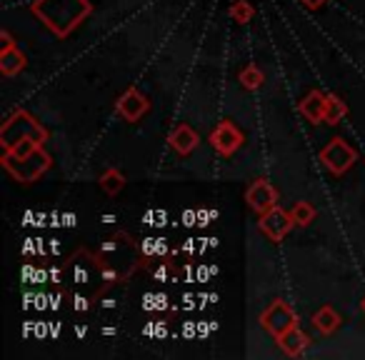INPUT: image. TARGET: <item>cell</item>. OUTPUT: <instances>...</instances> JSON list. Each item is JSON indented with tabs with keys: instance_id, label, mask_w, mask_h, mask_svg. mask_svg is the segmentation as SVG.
Wrapping results in <instances>:
<instances>
[{
	"instance_id": "obj_22",
	"label": "cell",
	"mask_w": 365,
	"mask_h": 360,
	"mask_svg": "<svg viewBox=\"0 0 365 360\" xmlns=\"http://www.w3.org/2000/svg\"><path fill=\"white\" fill-rule=\"evenodd\" d=\"M363 310H365V298H363Z\"/></svg>"
},
{
	"instance_id": "obj_21",
	"label": "cell",
	"mask_w": 365,
	"mask_h": 360,
	"mask_svg": "<svg viewBox=\"0 0 365 360\" xmlns=\"http://www.w3.org/2000/svg\"><path fill=\"white\" fill-rule=\"evenodd\" d=\"M300 3H305L308 8H320L325 3V0H300Z\"/></svg>"
},
{
	"instance_id": "obj_20",
	"label": "cell",
	"mask_w": 365,
	"mask_h": 360,
	"mask_svg": "<svg viewBox=\"0 0 365 360\" xmlns=\"http://www.w3.org/2000/svg\"><path fill=\"white\" fill-rule=\"evenodd\" d=\"M0 41H3V46H0V53H3V51H11V48H16V43H13V38H11V33H8V31L0 33Z\"/></svg>"
},
{
	"instance_id": "obj_18",
	"label": "cell",
	"mask_w": 365,
	"mask_h": 360,
	"mask_svg": "<svg viewBox=\"0 0 365 360\" xmlns=\"http://www.w3.org/2000/svg\"><path fill=\"white\" fill-rule=\"evenodd\" d=\"M238 81L243 83V88H248V91H255V88L263 86L265 78H263V73H260L255 66H248V68H243V71H240Z\"/></svg>"
},
{
	"instance_id": "obj_9",
	"label": "cell",
	"mask_w": 365,
	"mask_h": 360,
	"mask_svg": "<svg viewBox=\"0 0 365 360\" xmlns=\"http://www.w3.org/2000/svg\"><path fill=\"white\" fill-rule=\"evenodd\" d=\"M148 110H150V103H148V98L140 96L135 88H130V91H128L125 96L118 101V113H120V115L125 118L128 123L140 120V118L145 115Z\"/></svg>"
},
{
	"instance_id": "obj_7",
	"label": "cell",
	"mask_w": 365,
	"mask_h": 360,
	"mask_svg": "<svg viewBox=\"0 0 365 360\" xmlns=\"http://www.w3.org/2000/svg\"><path fill=\"white\" fill-rule=\"evenodd\" d=\"M245 200H248L250 210L258 215H265L268 210H273L275 205H278V193H275V188L268 183V180H255L253 185L248 188V193H245Z\"/></svg>"
},
{
	"instance_id": "obj_17",
	"label": "cell",
	"mask_w": 365,
	"mask_h": 360,
	"mask_svg": "<svg viewBox=\"0 0 365 360\" xmlns=\"http://www.w3.org/2000/svg\"><path fill=\"white\" fill-rule=\"evenodd\" d=\"M290 218H293L295 225H310L315 218V208L310 203H305V200H300V203H295L290 208Z\"/></svg>"
},
{
	"instance_id": "obj_13",
	"label": "cell",
	"mask_w": 365,
	"mask_h": 360,
	"mask_svg": "<svg viewBox=\"0 0 365 360\" xmlns=\"http://www.w3.org/2000/svg\"><path fill=\"white\" fill-rule=\"evenodd\" d=\"M338 325H340V315L335 313L333 308H320L318 313L313 315V328L318 330V333H323V335H330V333H335L338 330Z\"/></svg>"
},
{
	"instance_id": "obj_12",
	"label": "cell",
	"mask_w": 365,
	"mask_h": 360,
	"mask_svg": "<svg viewBox=\"0 0 365 360\" xmlns=\"http://www.w3.org/2000/svg\"><path fill=\"white\" fill-rule=\"evenodd\" d=\"M278 343H280V348H283L285 353H288V355H293V358H295V355H300V353H303V350H305V345H308L310 340H308V335H305L303 330L298 328V325H293V328H290V330H285V333L280 335V338H278Z\"/></svg>"
},
{
	"instance_id": "obj_5",
	"label": "cell",
	"mask_w": 365,
	"mask_h": 360,
	"mask_svg": "<svg viewBox=\"0 0 365 360\" xmlns=\"http://www.w3.org/2000/svg\"><path fill=\"white\" fill-rule=\"evenodd\" d=\"M295 323H298V318H295L293 308H290L285 300H275V303L260 315V325H263L265 330H270L275 338H280V335L293 328Z\"/></svg>"
},
{
	"instance_id": "obj_6",
	"label": "cell",
	"mask_w": 365,
	"mask_h": 360,
	"mask_svg": "<svg viewBox=\"0 0 365 360\" xmlns=\"http://www.w3.org/2000/svg\"><path fill=\"white\" fill-rule=\"evenodd\" d=\"M293 225L295 223H293V218H290V213H285L283 208H278V205H275L273 210H268L265 215H260L258 228L263 230V233L268 235L273 243H280V240L290 233V228H293Z\"/></svg>"
},
{
	"instance_id": "obj_10",
	"label": "cell",
	"mask_w": 365,
	"mask_h": 360,
	"mask_svg": "<svg viewBox=\"0 0 365 360\" xmlns=\"http://www.w3.org/2000/svg\"><path fill=\"white\" fill-rule=\"evenodd\" d=\"M325 101H328L325 93L310 91L308 96L303 98V103H300V113H303L310 123L320 125V123H325Z\"/></svg>"
},
{
	"instance_id": "obj_15",
	"label": "cell",
	"mask_w": 365,
	"mask_h": 360,
	"mask_svg": "<svg viewBox=\"0 0 365 360\" xmlns=\"http://www.w3.org/2000/svg\"><path fill=\"white\" fill-rule=\"evenodd\" d=\"M345 113H348L345 103L335 96H328V101H325V123H328V125H338L345 118Z\"/></svg>"
},
{
	"instance_id": "obj_8",
	"label": "cell",
	"mask_w": 365,
	"mask_h": 360,
	"mask_svg": "<svg viewBox=\"0 0 365 360\" xmlns=\"http://www.w3.org/2000/svg\"><path fill=\"white\" fill-rule=\"evenodd\" d=\"M210 145H213L220 155H233V153L243 145V133H240L230 120H225L210 133Z\"/></svg>"
},
{
	"instance_id": "obj_1",
	"label": "cell",
	"mask_w": 365,
	"mask_h": 360,
	"mask_svg": "<svg viewBox=\"0 0 365 360\" xmlns=\"http://www.w3.org/2000/svg\"><path fill=\"white\" fill-rule=\"evenodd\" d=\"M93 6L88 0H36L33 16H38L58 38H68L88 16Z\"/></svg>"
},
{
	"instance_id": "obj_19",
	"label": "cell",
	"mask_w": 365,
	"mask_h": 360,
	"mask_svg": "<svg viewBox=\"0 0 365 360\" xmlns=\"http://www.w3.org/2000/svg\"><path fill=\"white\" fill-rule=\"evenodd\" d=\"M230 18H233L235 23H240V26H245V23L253 18V6H250L248 0H238V3L230 6Z\"/></svg>"
},
{
	"instance_id": "obj_4",
	"label": "cell",
	"mask_w": 365,
	"mask_h": 360,
	"mask_svg": "<svg viewBox=\"0 0 365 360\" xmlns=\"http://www.w3.org/2000/svg\"><path fill=\"white\" fill-rule=\"evenodd\" d=\"M320 160L328 165L330 173L340 175V173L350 170V165L358 160V153H355L343 138H333V140L323 148V153H320Z\"/></svg>"
},
{
	"instance_id": "obj_14",
	"label": "cell",
	"mask_w": 365,
	"mask_h": 360,
	"mask_svg": "<svg viewBox=\"0 0 365 360\" xmlns=\"http://www.w3.org/2000/svg\"><path fill=\"white\" fill-rule=\"evenodd\" d=\"M23 68H26V56H23L18 48L0 53V71H3V76H16Z\"/></svg>"
},
{
	"instance_id": "obj_16",
	"label": "cell",
	"mask_w": 365,
	"mask_h": 360,
	"mask_svg": "<svg viewBox=\"0 0 365 360\" xmlns=\"http://www.w3.org/2000/svg\"><path fill=\"white\" fill-rule=\"evenodd\" d=\"M123 185H125V178H123V173H118V170H106L103 173V178H101V188L106 190L108 195H115V193H120L123 190Z\"/></svg>"
},
{
	"instance_id": "obj_2",
	"label": "cell",
	"mask_w": 365,
	"mask_h": 360,
	"mask_svg": "<svg viewBox=\"0 0 365 360\" xmlns=\"http://www.w3.org/2000/svg\"><path fill=\"white\" fill-rule=\"evenodd\" d=\"M21 140H36L38 145H43V143L48 140L46 128L26 110H18L16 115L3 125V130H0V143H3L6 150L13 145H18Z\"/></svg>"
},
{
	"instance_id": "obj_3",
	"label": "cell",
	"mask_w": 365,
	"mask_h": 360,
	"mask_svg": "<svg viewBox=\"0 0 365 360\" xmlns=\"http://www.w3.org/2000/svg\"><path fill=\"white\" fill-rule=\"evenodd\" d=\"M3 163H6V168L11 170V175L16 178V180H21V183H33L36 178H41L43 173L51 168V155H48L41 145L33 153H28L26 158H16V155H11V153H6Z\"/></svg>"
},
{
	"instance_id": "obj_11",
	"label": "cell",
	"mask_w": 365,
	"mask_h": 360,
	"mask_svg": "<svg viewBox=\"0 0 365 360\" xmlns=\"http://www.w3.org/2000/svg\"><path fill=\"white\" fill-rule=\"evenodd\" d=\"M168 143H170V148L175 153H180V155H188V153L198 145V135H195L190 125H178L175 130L170 133V140H168Z\"/></svg>"
}]
</instances>
